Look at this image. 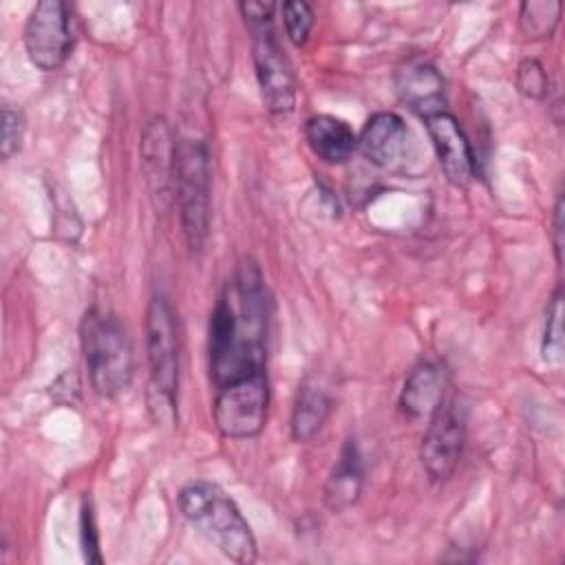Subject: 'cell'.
<instances>
[{"mask_svg": "<svg viewBox=\"0 0 565 565\" xmlns=\"http://www.w3.org/2000/svg\"><path fill=\"white\" fill-rule=\"evenodd\" d=\"M269 298L254 260L236 267L210 316V377L218 388L265 375Z\"/></svg>", "mask_w": 565, "mask_h": 565, "instance_id": "6da1fadb", "label": "cell"}, {"mask_svg": "<svg viewBox=\"0 0 565 565\" xmlns=\"http://www.w3.org/2000/svg\"><path fill=\"white\" fill-rule=\"evenodd\" d=\"M177 501L185 521L230 561L249 565L258 558L256 536L247 519L216 483L190 481L179 490Z\"/></svg>", "mask_w": 565, "mask_h": 565, "instance_id": "7a4b0ae2", "label": "cell"}, {"mask_svg": "<svg viewBox=\"0 0 565 565\" xmlns=\"http://www.w3.org/2000/svg\"><path fill=\"white\" fill-rule=\"evenodd\" d=\"M146 360H148V413L154 424L177 422L179 386V335L174 309L163 294H154L146 309Z\"/></svg>", "mask_w": 565, "mask_h": 565, "instance_id": "3957f363", "label": "cell"}, {"mask_svg": "<svg viewBox=\"0 0 565 565\" xmlns=\"http://www.w3.org/2000/svg\"><path fill=\"white\" fill-rule=\"evenodd\" d=\"M79 342L90 384L102 397L121 395L135 371V353L124 322L99 307H90L79 322Z\"/></svg>", "mask_w": 565, "mask_h": 565, "instance_id": "277c9868", "label": "cell"}, {"mask_svg": "<svg viewBox=\"0 0 565 565\" xmlns=\"http://www.w3.org/2000/svg\"><path fill=\"white\" fill-rule=\"evenodd\" d=\"M212 168L203 139L181 137L174 150V201L181 230L192 252H201L210 232Z\"/></svg>", "mask_w": 565, "mask_h": 565, "instance_id": "5b68a950", "label": "cell"}, {"mask_svg": "<svg viewBox=\"0 0 565 565\" xmlns=\"http://www.w3.org/2000/svg\"><path fill=\"white\" fill-rule=\"evenodd\" d=\"M252 31V57L256 79L265 108L271 115L285 117L296 106V75L276 38L274 22L249 26Z\"/></svg>", "mask_w": 565, "mask_h": 565, "instance_id": "8992f818", "label": "cell"}, {"mask_svg": "<svg viewBox=\"0 0 565 565\" xmlns=\"http://www.w3.org/2000/svg\"><path fill=\"white\" fill-rule=\"evenodd\" d=\"M267 408L269 380L265 373L216 391L212 406L214 426L227 439H249L263 430Z\"/></svg>", "mask_w": 565, "mask_h": 565, "instance_id": "52a82bcc", "label": "cell"}, {"mask_svg": "<svg viewBox=\"0 0 565 565\" xmlns=\"http://www.w3.org/2000/svg\"><path fill=\"white\" fill-rule=\"evenodd\" d=\"M22 40L35 68L44 73L57 71L75 42L68 7L62 0H40L26 18Z\"/></svg>", "mask_w": 565, "mask_h": 565, "instance_id": "ba28073f", "label": "cell"}, {"mask_svg": "<svg viewBox=\"0 0 565 565\" xmlns=\"http://www.w3.org/2000/svg\"><path fill=\"white\" fill-rule=\"evenodd\" d=\"M466 444V422L455 404H441L426 424L419 461L433 483H444L452 477L461 461Z\"/></svg>", "mask_w": 565, "mask_h": 565, "instance_id": "9c48e42d", "label": "cell"}, {"mask_svg": "<svg viewBox=\"0 0 565 565\" xmlns=\"http://www.w3.org/2000/svg\"><path fill=\"white\" fill-rule=\"evenodd\" d=\"M174 150L177 139L172 137L168 119L161 115L148 119L141 130L139 154L143 179L159 207H166L174 194Z\"/></svg>", "mask_w": 565, "mask_h": 565, "instance_id": "30bf717a", "label": "cell"}, {"mask_svg": "<svg viewBox=\"0 0 565 565\" xmlns=\"http://www.w3.org/2000/svg\"><path fill=\"white\" fill-rule=\"evenodd\" d=\"M358 148L362 157L380 170L397 172L406 166L411 152V132L397 113L382 110L364 124Z\"/></svg>", "mask_w": 565, "mask_h": 565, "instance_id": "8fae6325", "label": "cell"}, {"mask_svg": "<svg viewBox=\"0 0 565 565\" xmlns=\"http://www.w3.org/2000/svg\"><path fill=\"white\" fill-rule=\"evenodd\" d=\"M424 124L444 177L455 188H466L475 177V152L457 117L444 110L424 119Z\"/></svg>", "mask_w": 565, "mask_h": 565, "instance_id": "7c38bea8", "label": "cell"}, {"mask_svg": "<svg viewBox=\"0 0 565 565\" xmlns=\"http://www.w3.org/2000/svg\"><path fill=\"white\" fill-rule=\"evenodd\" d=\"M399 102L422 119L446 110V82L437 66L422 55L404 60L395 71Z\"/></svg>", "mask_w": 565, "mask_h": 565, "instance_id": "4fadbf2b", "label": "cell"}, {"mask_svg": "<svg viewBox=\"0 0 565 565\" xmlns=\"http://www.w3.org/2000/svg\"><path fill=\"white\" fill-rule=\"evenodd\" d=\"M362 488H364L362 452L353 439H347L324 481L322 501L329 512L342 514L358 503Z\"/></svg>", "mask_w": 565, "mask_h": 565, "instance_id": "5bb4252c", "label": "cell"}, {"mask_svg": "<svg viewBox=\"0 0 565 565\" xmlns=\"http://www.w3.org/2000/svg\"><path fill=\"white\" fill-rule=\"evenodd\" d=\"M446 391V373L435 362L415 364L399 391V408L408 419H428L441 404Z\"/></svg>", "mask_w": 565, "mask_h": 565, "instance_id": "9a60e30c", "label": "cell"}, {"mask_svg": "<svg viewBox=\"0 0 565 565\" xmlns=\"http://www.w3.org/2000/svg\"><path fill=\"white\" fill-rule=\"evenodd\" d=\"M331 411H333V397L327 382L320 375L305 377L291 411V422H289L291 439L300 444L313 439L327 424Z\"/></svg>", "mask_w": 565, "mask_h": 565, "instance_id": "2e32d148", "label": "cell"}, {"mask_svg": "<svg viewBox=\"0 0 565 565\" xmlns=\"http://www.w3.org/2000/svg\"><path fill=\"white\" fill-rule=\"evenodd\" d=\"M302 132L311 152L329 166L344 163L358 148V137L351 126L333 115H311L305 121Z\"/></svg>", "mask_w": 565, "mask_h": 565, "instance_id": "e0dca14e", "label": "cell"}, {"mask_svg": "<svg viewBox=\"0 0 565 565\" xmlns=\"http://www.w3.org/2000/svg\"><path fill=\"white\" fill-rule=\"evenodd\" d=\"M563 2L525 0L519 7V29L527 40H550L561 22Z\"/></svg>", "mask_w": 565, "mask_h": 565, "instance_id": "ac0fdd59", "label": "cell"}, {"mask_svg": "<svg viewBox=\"0 0 565 565\" xmlns=\"http://www.w3.org/2000/svg\"><path fill=\"white\" fill-rule=\"evenodd\" d=\"M541 353L547 364H558L563 358V291H561V287L552 296L547 311H545Z\"/></svg>", "mask_w": 565, "mask_h": 565, "instance_id": "d6986e66", "label": "cell"}, {"mask_svg": "<svg viewBox=\"0 0 565 565\" xmlns=\"http://www.w3.org/2000/svg\"><path fill=\"white\" fill-rule=\"evenodd\" d=\"M282 24L289 42L294 46H305L313 26V9L305 0H287L280 7Z\"/></svg>", "mask_w": 565, "mask_h": 565, "instance_id": "ffe728a7", "label": "cell"}, {"mask_svg": "<svg viewBox=\"0 0 565 565\" xmlns=\"http://www.w3.org/2000/svg\"><path fill=\"white\" fill-rule=\"evenodd\" d=\"M514 84L523 97L534 102L545 99L550 95V75L536 57H525L519 62Z\"/></svg>", "mask_w": 565, "mask_h": 565, "instance_id": "44dd1931", "label": "cell"}, {"mask_svg": "<svg viewBox=\"0 0 565 565\" xmlns=\"http://www.w3.org/2000/svg\"><path fill=\"white\" fill-rule=\"evenodd\" d=\"M24 132H26L24 115L18 108H11L9 104H4L2 106V137H0L2 159H11L15 152H20Z\"/></svg>", "mask_w": 565, "mask_h": 565, "instance_id": "7402d4cb", "label": "cell"}, {"mask_svg": "<svg viewBox=\"0 0 565 565\" xmlns=\"http://www.w3.org/2000/svg\"><path fill=\"white\" fill-rule=\"evenodd\" d=\"M79 543H82L84 558L88 563H102L104 561L102 552H99V534H97V525H95L93 505L86 499H84L82 510H79Z\"/></svg>", "mask_w": 565, "mask_h": 565, "instance_id": "603a6c76", "label": "cell"}, {"mask_svg": "<svg viewBox=\"0 0 565 565\" xmlns=\"http://www.w3.org/2000/svg\"><path fill=\"white\" fill-rule=\"evenodd\" d=\"M238 11L245 18L247 26H256V24L274 22L276 4L274 2H260V0H245V2H238Z\"/></svg>", "mask_w": 565, "mask_h": 565, "instance_id": "cb8c5ba5", "label": "cell"}, {"mask_svg": "<svg viewBox=\"0 0 565 565\" xmlns=\"http://www.w3.org/2000/svg\"><path fill=\"white\" fill-rule=\"evenodd\" d=\"M552 245H554V256L556 263H563V194L556 196L554 203V216H552Z\"/></svg>", "mask_w": 565, "mask_h": 565, "instance_id": "d4e9b609", "label": "cell"}]
</instances>
